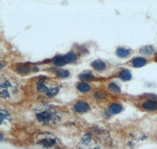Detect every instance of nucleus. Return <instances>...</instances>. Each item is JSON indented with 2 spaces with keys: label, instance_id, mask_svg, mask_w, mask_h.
<instances>
[{
  "label": "nucleus",
  "instance_id": "obj_16",
  "mask_svg": "<svg viewBox=\"0 0 157 149\" xmlns=\"http://www.w3.org/2000/svg\"><path fill=\"white\" fill-rule=\"evenodd\" d=\"M77 89L82 93H87L90 90V86L86 82H80L77 84Z\"/></svg>",
  "mask_w": 157,
  "mask_h": 149
},
{
  "label": "nucleus",
  "instance_id": "obj_21",
  "mask_svg": "<svg viewBox=\"0 0 157 149\" xmlns=\"http://www.w3.org/2000/svg\"><path fill=\"white\" fill-rule=\"evenodd\" d=\"M109 90L111 92L113 93H120L121 90H120V86L115 82H111L109 85Z\"/></svg>",
  "mask_w": 157,
  "mask_h": 149
},
{
  "label": "nucleus",
  "instance_id": "obj_4",
  "mask_svg": "<svg viewBox=\"0 0 157 149\" xmlns=\"http://www.w3.org/2000/svg\"><path fill=\"white\" fill-rule=\"evenodd\" d=\"M36 143L46 148H50V147H54L56 144H57L58 140L54 135L49 133H42L37 135L36 137Z\"/></svg>",
  "mask_w": 157,
  "mask_h": 149
},
{
  "label": "nucleus",
  "instance_id": "obj_3",
  "mask_svg": "<svg viewBox=\"0 0 157 149\" xmlns=\"http://www.w3.org/2000/svg\"><path fill=\"white\" fill-rule=\"evenodd\" d=\"M36 90L39 93L45 94L49 97H54L59 92L60 86L53 81L47 79H40L36 83Z\"/></svg>",
  "mask_w": 157,
  "mask_h": 149
},
{
  "label": "nucleus",
  "instance_id": "obj_2",
  "mask_svg": "<svg viewBox=\"0 0 157 149\" xmlns=\"http://www.w3.org/2000/svg\"><path fill=\"white\" fill-rule=\"evenodd\" d=\"M1 97L8 101H15L21 97V90L19 85L14 81H11L6 77L2 76L0 82Z\"/></svg>",
  "mask_w": 157,
  "mask_h": 149
},
{
  "label": "nucleus",
  "instance_id": "obj_22",
  "mask_svg": "<svg viewBox=\"0 0 157 149\" xmlns=\"http://www.w3.org/2000/svg\"><path fill=\"white\" fill-rule=\"evenodd\" d=\"M94 96L96 97L98 99H102V98L105 97V94H103L102 92H100V91H98V92H96V94H94Z\"/></svg>",
  "mask_w": 157,
  "mask_h": 149
},
{
  "label": "nucleus",
  "instance_id": "obj_15",
  "mask_svg": "<svg viewBox=\"0 0 157 149\" xmlns=\"http://www.w3.org/2000/svg\"><path fill=\"white\" fill-rule=\"evenodd\" d=\"M119 77H120V79H122L123 81H129V80L131 79V73L129 70L127 69H123L119 74Z\"/></svg>",
  "mask_w": 157,
  "mask_h": 149
},
{
  "label": "nucleus",
  "instance_id": "obj_18",
  "mask_svg": "<svg viewBox=\"0 0 157 149\" xmlns=\"http://www.w3.org/2000/svg\"><path fill=\"white\" fill-rule=\"evenodd\" d=\"M79 78L83 81H92L94 77L91 72H83L79 75Z\"/></svg>",
  "mask_w": 157,
  "mask_h": 149
},
{
  "label": "nucleus",
  "instance_id": "obj_8",
  "mask_svg": "<svg viewBox=\"0 0 157 149\" xmlns=\"http://www.w3.org/2000/svg\"><path fill=\"white\" fill-rule=\"evenodd\" d=\"M92 67H94V69L98 71H102L106 69V64L101 60H96L92 63Z\"/></svg>",
  "mask_w": 157,
  "mask_h": 149
},
{
  "label": "nucleus",
  "instance_id": "obj_14",
  "mask_svg": "<svg viewBox=\"0 0 157 149\" xmlns=\"http://www.w3.org/2000/svg\"><path fill=\"white\" fill-rule=\"evenodd\" d=\"M53 62H54V65L60 67V66L65 65L68 63V61H67L65 56H57L54 59Z\"/></svg>",
  "mask_w": 157,
  "mask_h": 149
},
{
  "label": "nucleus",
  "instance_id": "obj_20",
  "mask_svg": "<svg viewBox=\"0 0 157 149\" xmlns=\"http://www.w3.org/2000/svg\"><path fill=\"white\" fill-rule=\"evenodd\" d=\"M65 57H66V60L68 63L75 62L77 59L76 55H75L73 52H69V53H67L66 55H65Z\"/></svg>",
  "mask_w": 157,
  "mask_h": 149
},
{
  "label": "nucleus",
  "instance_id": "obj_17",
  "mask_svg": "<svg viewBox=\"0 0 157 149\" xmlns=\"http://www.w3.org/2000/svg\"><path fill=\"white\" fill-rule=\"evenodd\" d=\"M155 52V50L152 46H146L140 50V53L143 55H151Z\"/></svg>",
  "mask_w": 157,
  "mask_h": 149
},
{
  "label": "nucleus",
  "instance_id": "obj_11",
  "mask_svg": "<svg viewBox=\"0 0 157 149\" xmlns=\"http://www.w3.org/2000/svg\"><path fill=\"white\" fill-rule=\"evenodd\" d=\"M116 55L120 58H126L130 55V51L128 49L123 48V47H120L118 48L116 51Z\"/></svg>",
  "mask_w": 157,
  "mask_h": 149
},
{
  "label": "nucleus",
  "instance_id": "obj_7",
  "mask_svg": "<svg viewBox=\"0 0 157 149\" xmlns=\"http://www.w3.org/2000/svg\"><path fill=\"white\" fill-rule=\"evenodd\" d=\"M142 108L148 112H153V111L157 110V101L153 99L147 100L142 104Z\"/></svg>",
  "mask_w": 157,
  "mask_h": 149
},
{
  "label": "nucleus",
  "instance_id": "obj_5",
  "mask_svg": "<svg viewBox=\"0 0 157 149\" xmlns=\"http://www.w3.org/2000/svg\"><path fill=\"white\" fill-rule=\"evenodd\" d=\"M77 149H102L99 144L92 139L90 134L84 135Z\"/></svg>",
  "mask_w": 157,
  "mask_h": 149
},
{
  "label": "nucleus",
  "instance_id": "obj_6",
  "mask_svg": "<svg viewBox=\"0 0 157 149\" xmlns=\"http://www.w3.org/2000/svg\"><path fill=\"white\" fill-rule=\"evenodd\" d=\"M74 109L75 112H78V113H85L90 111V108L89 104L84 101H78L74 105Z\"/></svg>",
  "mask_w": 157,
  "mask_h": 149
},
{
  "label": "nucleus",
  "instance_id": "obj_12",
  "mask_svg": "<svg viewBox=\"0 0 157 149\" xmlns=\"http://www.w3.org/2000/svg\"><path fill=\"white\" fill-rule=\"evenodd\" d=\"M10 122V116L9 113L4 109L1 110V125H7Z\"/></svg>",
  "mask_w": 157,
  "mask_h": 149
},
{
  "label": "nucleus",
  "instance_id": "obj_9",
  "mask_svg": "<svg viewBox=\"0 0 157 149\" xmlns=\"http://www.w3.org/2000/svg\"><path fill=\"white\" fill-rule=\"evenodd\" d=\"M31 67L25 64H19L16 66V71L22 74H28L31 72Z\"/></svg>",
  "mask_w": 157,
  "mask_h": 149
},
{
  "label": "nucleus",
  "instance_id": "obj_10",
  "mask_svg": "<svg viewBox=\"0 0 157 149\" xmlns=\"http://www.w3.org/2000/svg\"><path fill=\"white\" fill-rule=\"evenodd\" d=\"M109 112L111 114H119L123 111V106L120 104L114 103L112 104L109 107Z\"/></svg>",
  "mask_w": 157,
  "mask_h": 149
},
{
  "label": "nucleus",
  "instance_id": "obj_13",
  "mask_svg": "<svg viewBox=\"0 0 157 149\" xmlns=\"http://www.w3.org/2000/svg\"><path fill=\"white\" fill-rule=\"evenodd\" d=\"M146 64L147 60L143 57H135L132 61V64L134 67H141Z\"/></svg>",
  "mask_w": 157,
  "mask_h": 149
},
{
  "label": "nucleus",
  "instance_id": "obj_1",
  "mask_svg": "<svg viewBox=\"0 0 157 149\" xmlns=\"http://www.w3.org/2000/svg\"><path fill=\"white\" fill-rule=\"evenodd\" d=\"M36 117L43 124H55L60 122L61 115L54 107L48 104H39L35 109Z\"/></svg>",
  "mask_w": 157,
  "mask_h": 149
},
{
  "label": "nucleus",
  "instance_id": "obj_19",
  "mask_svg": "<svg viewBox=\"0 0 157 149\" xmlns=\"http://www.w3.org/2000/svg\"><path fill=\"white\" fill-rule=\"evenodd\" d=\"M56 74L60 78H68L70 75V72L68 70L58 69L56 71Z\"/></svg>",
  "mask_w": 157,
  "mask_h": 149
}]
</instances>
